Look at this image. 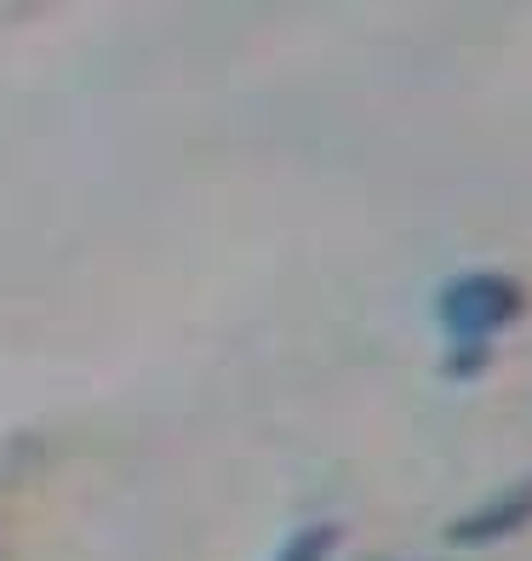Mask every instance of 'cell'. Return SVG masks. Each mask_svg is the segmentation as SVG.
Instances as JSON below:
<instances>
[{
    "label": "cell",
    "mask_w": 532,
    "mask_h": 561,
    "mask_svg": "<svg viewBox=\"0 0 532 561\" xmlns=\"http://www.w3.org/2000/svg\"><path fill=\"white\" fill-rule=\"evenodd\" d=\"M521 310H527V293H521V280L504 275V270H464L436 293V321L452 344L487 350V339H498Z\"/></svg>",
    "instance_id": "cell-1"
},
{
    "label": "cell",
    "mask_w": 532,
    "mask_h": 561,
    "mask_svg": "<svg viewBox=\"0 0 532 561\" xmlns=\"http://www.w3.org/2000/svg\"><path fill=\"white\" fill-rule=\"evenodd\" d=\"M333 550H338V522H310V527H298L269 561H326Z\"/></svg>",
    "instance_id": "cell-3"
},
{
    "label": "cell",
    "mask_w": 532,
    "mask_h": 561,
    "mask_svg": "<svg viewBox=\"0 0 532 561\" xmlns=\"http://www.w3.org/2000/svg\"><path fill=\"white\" fill-rule=\"evenodd\" d=\"M521 527H532V476L516 481V488H504V493H493L487 504H475L470 516H459L447 539H452V545H464V550H481V545L516 539Z\"/></svg>",
    "instance_id": "cell-2"
},
{
    "label": "cell",
    "mask_w": 532,
    "mask_h": 561,
    "mask_svg": "<svg viewBox=\"0 0 532 561\" xmlns=\"http://www.w3.org/2000/svg\"><path fill=\"white\" fill-rule=\"evenodd\" d=\"M481 367H487V350H481V344H452L447 362H441V373L459 378V385H464V378H475Z\"/></svg>",
    "instance_id": "cell-4"
}]
</instances>
